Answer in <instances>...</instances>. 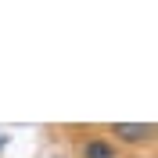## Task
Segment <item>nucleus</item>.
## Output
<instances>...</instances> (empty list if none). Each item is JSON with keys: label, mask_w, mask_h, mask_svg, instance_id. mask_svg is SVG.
Listing matches in <instances>:
<instances>
[{"label": "nucleus", "mask_w": 158, "mask_h": 158, "mask_svg": "<svg viewBox=\"0 0 158 158\" xmlns=\"http://www.w3.org/2000/svg\"><path fill=\"white\" fill-rule=\"evenodd\" d=\"M111 133L122 144H148V140H155V122H115Z\"/></svg>", "instance_id": "f257e3e1"}, {"label": "nucleus", "mask_w": 158, "mask_h": 158, "mask_svg": "<svg viewBox=\"0 0 158 158\" xmlns=\"http://www.w3.org/2000/svg\"><path fill=\"white\" fill-rule=\"evenodd\" d=\"M83 158H115V151H111V144H104V140H86V144H83Z\"/></svg>", "instance_id": "f03ea898"}]
</instances>
